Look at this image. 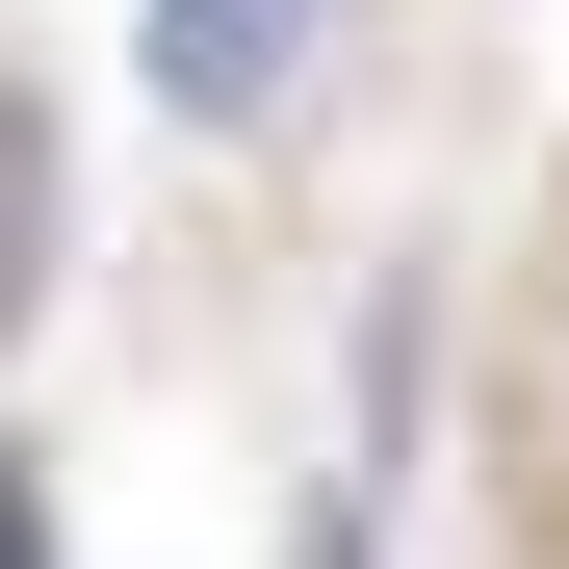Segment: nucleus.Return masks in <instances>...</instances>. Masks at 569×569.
Masks as SVG:
<instances>
[{"mask_svg": "<svg viewBox=\"0 0 569 569\" xmlns=\"http://www.w3.org/2000/svg\"><path fill=\"white\" fill-rule=\"evenodd\" d=\"M156 104L181 130H284V78H311V0H130Z\"/></svg>", "mask_w": 569, "mask_h": 569, "instance_id": "nucleus-1", "label": "nucleus"}, {"mask_svg": "<svg viewBox=\"0 0 569 569\" xmlns=\"http://www.w3.org/2000/svg\"><path fill=\"white\" fill-rule=\"evenodd\" d=\"M27 208H52V130L0 104V311H27Z\"/></svg>", "mask_w": 569, "mask_h": 569, "instance_id": "nucleus-2", "label": "nucleus"}, {"mask_svg": "<svg viewBox=\"0 0 569 569\" xmlns=\"http://www.w3.org/2000/svg\"><path fill=\"white\" fill-rule=\"evenodd\" d=\"M0 569H52V518H27V492H0Z\"/></svg>", "mask_w": 569, "mask_h": 569, "instance_id": "nucleus-3", "label": "nucleus"}, {"mask_svg": "<svg viewBox=\"0 0 569 569\" xmlns=\"http://www.w3.org/2000/svg\"><path fill=\"white\" fill-rule=\"evenodd\" d=\"M311 569H362V518H337V543H311Z\"/></svg>", "mask_w": 569, "mask_h": 569, "instance_id": "nucleus-4", "label": "nucleus"}]
</instances>
